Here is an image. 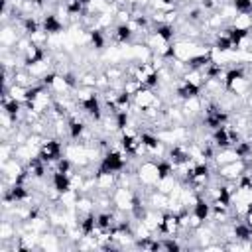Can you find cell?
<instances>
[{"label": "cell", "instance_id": "cell-2", "mask_svg": "<svg viewBox=\"0 0 252 252\" xmlns=\"http://www.w3.org/2000/svg\"><path fill=\"white\" fill-rule=\"evenodd\" d=\"M246 169H248V163L242 158V159H236V161H230V163L215 167V175L219 179H224V181H236L242 173H246Z\"/></svg>", "mask_w": 252, "mask_h": 252}, {"label": "cell", "instance_id": "cell-1", "mask_svg": "<svg viewBox=\"0 0 252 252\" xmlns=\"http://www.w3.org/2000/svg\"><path fill=\"white\" fill-rule=\"evenodd\" d=\"M136 179L140 187L154 189L159 181V159H152V158L142 159L136 167Z\"/></svg>", "mask_w": 252, "mask_h": 252}, {"label": "cell", "instance_id": "cell-5", "mask_svg": "<svg viewBox=\"0 0 252 252\" xmlns=\"http://www.w3.org/2000/svg\"><path fill=\"white\" fill-rule=\"evenodd\" d=\"M236 8V12H244V14H252V0H230Z\"/></svg>", "mask_w": 252, "mask_h": 252}, {"label": "cell", "instance_id": "cell-4", "mask_svg": "<svg viewBox=\"0 0 252 252\" xmlns=\"http://www.w3.org/2000/svg\"><path fill=\"white\" fill-rule=\"evenodd\" d=\"M230 26H232L234 30H240V32H248V30L252 28V14H244V12H238V14L232 18Z\"/></svg>", "mask_w": 252, "mask_h": 252}, {"label": "cell", "instance_id": "cell-3", "mask_svg": "<svg viewBox=\"0 0 252 252\" xmlns=\"http://www.w3.org/2000/svg\"><path fill=\"white\" fill-rule=\"evenodd\" d=\"M236 159H242L240 154L236 152V148H220V150L215 152L213 163H215V167H219V165H224V163H230V161H236Z\"/></svg>", "mask_w": 252, "mask_h": 252}]
</instances>
